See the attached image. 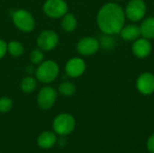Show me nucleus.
Segmentation results:
<instances>
[{
	"label": "nucleus",
	"mask_w": 154,
	"mask_h": 153,
	"mask_svg": "<svg viewBox=\"0 0 154 153\" xmlns=\"http://www.w3.org/2000/svg\"><path fill=\"white\" fill-rule=\"evenodd\" d=\"M147 149L150 152L154 153V133H152L147 140V143H146Z\"/></svg>",
	"instance_id": "nucleus-24"
},
{
	"label": "nucleus",
	"mask_w": 154,
	"mask_h": 153,
	"mask_svg": "<svg viewBox=\"0 0 154 153\" xmlns=\"http://www.w3.org/2000/svg\"><path fill=\"white\" fill-rule=\"evenodd\" d=\"M41 49H35L31 52L30 60L33 65H39L44 60V54Z\"/></svg>",
	"instance_id": "nucleus-21"
},
{
	"label": "nucleus",
	"mask_w": 154,
	"mask_h": 153,
	"mask_svg": "<svg viewBox=\"0 0 154 153\" xmlns=\"http://www.w3.org/2000/svg\"><path fill=\"white\" fill-rule=\"evenodd\" d=\"M26 72H27L28 74H32V73L33 72V67H32V66H27V68H26Z\"/></svg>",
	"instance_id": "nucleus-25"
},
{
	"label": "nucleus",
	"mask_w": 154,
	"mask_h": 153,
	"mask_svg": "<svg viewBox=\"0 0 154 153\" xmlns=\"http://www.w3.org/2000/svg\"><path fill=\"white\" fill-rule=\"evenodd\" d=\"M99 45L101 48L105 49V50H112L115 48L116 44V41L114 37V35L112 34H106V33H103L99 36V38L97 39Z\"/></svg>",
	"instance_id": "nucleus-17"
},
{
	"label": "nucleus",
	"mask_w": 154,
	"mask_h": 153,
	"mask_svg": "<svg viewBox=\"0 0 154 153\" xmlns=\"http://www.w3.org/2000/svg\"><path fill=\"white\" fill-rule=\"evenodd\" d=\"M58 142L57 134L54 132L44 131L41 133L37 138V144L41 149L50 150L55 146Z\"/></svg>",
	"instance_id": "nucleus-13"
},
{
	"label": "nucleus",
	"mask_w": 154,
	"mask_h": 153,
	"mask_svg": "<svg viewBox=\"0 0 154 153\" xmlns=\"http://www.w3.org/2000/svg\"><path fill=\"white\" fill-rule=\"evenodd\" d=\"M59 42V35L52 30H45L42 32L37 38V45L43 51L53 50Z\"/></svg>",
	"instance_id": "nucleus-8"
},
{
	"label": "nucleus",
	"mask_w": 154,
	"mask_h": 153,
	"mask_svg": "<svg viewBox=\"0 0 154 153\" xmlns=\"http://www.w3.org/2000/svg\"><path fill=\"white\" fill-rule=\"evenodd\" d=\"M60 72L58 64L53 60H43L35 70L36 79L42 83L49 84L53 82Z\"/></svg>",
	"instance_id": "nucleus-2"
},
{
	"label": "nucleus",
	"mask_w": 154,
	"mask_h": 153,
	"mask_svg": "<svg viewBox=\"0 0 154 153\" xmlns=\"http://www.w3.org/2000/svg\"><path fill=\"white\" fill-rule=\"evenodd\" d=\"M77 24H78V22L73 14L67 13L65 15L62 16L61 28L63 31H65L67 32H71L76 29Z\"/></svg>",
	"instance_id": "nucleus-16"
},
{
	"label": "nucleus",
	"mask_w": 154,
	"mask_h": 153,
	"mask_svg": "<svg viewBox=\"0 0 154 153\" xmlns=\"http://www.w3.org/2000/svg\"><path fill=\"white\" fill-rule=\"evenodd\" d=\"M152 47L150 40L143 37L135 40L132 46L133 53L139 59H144L148 57L152 52Z\"/></svg>",
	"instance_id": "nucleus-12"
},
{
	"label": "nucleus",
	"mask_w": 154,
	"mask_h": 153,
	"mask_svg": "<svg viewBox=\"0 0 154 153\" xmlns=\"http://www.w3.org/2000/svg\"><path fill=\"white\" fill-rule=\"evenodd\" d=\"M36 87H37V80H36V78H34L32 76L25 77L22 80L21 85H20L21 90L25 94H29V93L33 92L35 90Z\"/></svg>",
	"instance_id": "nucleus-18"
},
{
	"label": "nucleus",
	"mask_w": 154,
	"mask_h": 153,
	"mask_svg": "<svg viewBox=\"0 0 154 153\" xmlns=\"http://www.w3.org/2000/svg\"><path fill=\"white\" fill-rule=\"evenodd\" d=\"M0 153H1V152H0Z\"/></svg>",
	"instance_id": "nucleus-27"
},
{
	"label": "nucleus",
	"mask_w": 154,
	"mask_h": 153,
	"mask_svg": "<svg viewBox=\"0 0 154 153\" xmlns=\"http://www.w3.org/2000/svg\"><path fill=\"white\" fill-rule=\"evenodd\" d=\"M7 51L11 56L17 58V57H20L21 55H23V53L24 51V48L20 41H11L10 42L7 43Z\"/></svg>",
	"instance_id": "nucleus-19"
},
{
	"label": "nucleus",
	"mask_w": 154,
	"mask_h": 153,
	"mask_svg": "<svg viewBox=\"0 0 154 153\" xmlns=\"http://www.w3.org/2000/svg\"><path fill=\"white\" fill-rule=\"evenodd\" d=\"M14 24L23 32H30L35 27V21L32 14L24 9H18L12 14Z\"/></svg>",
	"instance_id": "nucleus-4"
},
{
	"label": "nucleus",
	"mask_w": 154,
	"mask_h": 153,
	"mask_svg": "<svg viewBox=\"0 0 154 153\" xmlns=\"http://www.w3.org/2000/svg\"><path fill=\"white\" fill-rule=\"evenodd\" d=\"M58 93L55 88L46 86L41 88L37 96V104L39 107L42 110H49L51 109L56 100H57Z\"/></svg>",
	"instance_id": "nucleus-6"
},
{
	"label": "nucleus",
	"mask_w": 154,
	"mask_h": 153,
	"mask_svg": "<svg viewBox=\"0 0 154 153\" xmlns=\"http://www.w3.org/2000/svg\"><path fill=\"white\" fill-rule=\"evenodd\" d=\"M43 12L51 18H60L68 13V5L64 0H46Z\"/></svg>",
	"instance_id": "nucleus-7"
},
{
	"label": "nucleus",
	"mask_w": 154,
	"mask_h": 153,
	"mask_svg": "<svg viewBox=\"0 0 154 153\" xmlns=\"http://www.w3.org/2000/svg\"><path fill=\"white\" fill-rule=\"evenodd\" d=\"M76 86L69 81H65L59 86V93L63 96H72L76 93Z\"/></svg>",
	"instance_id": "nucleus-20"
},
{
	"label": "nucleus",
	"mask_w": 154,
	"mask_h": 153,
	"mask_svg": "<svg viewBox=\"0 0 154 153\" xmlns=\"http://www.w3.org/2000/svg\"><path fill=\"white\" fill-rule=\"evenodd\" d=\"M119 33H120L121 38L125 41H135L141 36L140 26L134 24V23L128 24L126 26H124Z\"/></svg>",
	"instance_id": "nucleus-14"
},
{
	"label": "nucleus",
	"mask_w": 154,
	"mask_h": 153,
	"mask_svg": "<svg viewBox=\"0 0 154 153\" xmlns=\"http://www.w3.org/2000/svg\"><path fill=\"white\" fill-rule=\"evenodd\" d=\"M136 87L143 95H151L154 92V75L150 72L141 74L136 81Z\"/></svg>",
	"instance_id": "nucleus-11"
},
{
	"label": "nucleus",
	"mask_w": 154,
	"mask_h": 153,
	"mask_svg": "<svg viewBox=\"0 0 154 153\" xmlns=\"http://www.w3.org/2000/svg\"><path fill=\"white\" fill-rule=\"evenodd\" d=\"M6 52H7V43L4 40L0 39V59L4 58Z\"/></svg>",
	"instance_id": "nucleus-23"
},
{
	"label": "nucleus",
	"mask_w": 154,
	"mask_h": 153,
	"mask_svg": "<svg viewBox=\"0 0 154 153\" xmlns=\"http://www.w3.org/2000/svg\"><path fill=\"white\" fill-rule=\"evenodd\" d=\"M141 35L148 40L154 39V17L146 18L140 25Z\"/></svg>",
	"instance_id": "nucleus-15"
},
{
	"label": "nucleus",
	"mask_w": 154,
	"mask_h": 153,
	"mask_svg": "<svg viewBox=\"0 0 154 153\" xmlns=\"http://www.w3.org/2000/svg\"><path fill=\"white\" fill-rule=\"evenodd\" d=\"M117 1H120V0H117Z\"/></svg>",
	"instance_id": "nucleus-26"
},
{
	"label": "nucleus",
	"mask_w": 154,
	"mask_h": 153,
	"mask_svg": "<svg viewBox=\"0 0 154 153\" xmlns=\"http://www.w3.org/2000/svg\"><path fill=\"white\" fill-rule=\"evenodd\" d=\"M86 70V62L84 60L74 57L68 60L65 66V71L69 78H79L83 75Z\"/></svg>",
	"instance_id": "nucleus-10"
},
{
	"label": "nucleus",
	"mask_w": 154,
	"mask_h": 153,
	"mask_svg": "<svg viewBox=\"0 0 154 153\" xmlns=\"http://www.w3.org/2000/svg\"><path fill=\"white\" fill-rule=\"evenodd\" d=\"M147 7L143 0H130L125 9V17L132 22L143 20L146 14Z\"/></svg>",
	"instance_id": "nucleus-5"
},
{
	"label": "nucleus",
	"mask_w": 154,
	"mask_h": 153,
	"mask_svg": "<svg viewBox=\"0 0 154 153\" xmlns=\"http://www.w3.org/2000/svg\"><path fill=\"white\" fill-rule=\"evenodd\" d=\"M75 118L67 113L58 115L52 122L53 131L59 136H67L70 134L75 130Z\"/></svg>",
	"instance_id": "nucleus-3"
},
{
	"label": "nucleus",
	"mask_w": 154,
	"mask_h": 153,
	"mask_svg": "<svg viewBox=\"0 0 154 153\" xmlns=\"http://www.w3.org/2000/svg\"><path fill=\"white\" fill-rule=\"evenodd\" d=\"M100 45L98 40L94 37H84L77 43V50L83 56H90L97 52Z\"/></svg>",
	"instance_id": "nucleus-9"
},
{
	"label": "nucleus",
	"mask_w": 154,
	"mask_h": 153,
	"mask_svg": "<svg viewBox=\"0 0 154 153\" xmlns=\"http://www.w3.org/2000/svg\"><path fill=\"white\" fill-rule=\"evenodd\" d=\"M125 10L116 3H107L98 11L97 23L103 33L118 34L125 26Z\"/></svg>",
	"instance_id": "nucleus-1"
},
{
	"label": "nucleus",
	"mask_w": 154,
	"mask_h": 153,
	"mask_svg": "<svg viewBox=\"0 0 154 153\" xmlns=\"http://www.w3.org/2000/svg\"><path fill=\"white\" fill-rule=\"evenodd\" d=\"M13 107V101L7 96L0 97V113L5 114L8 113Z\"/></svg>",
	"instance_id": "nucleus-22"
}]
</instances>
